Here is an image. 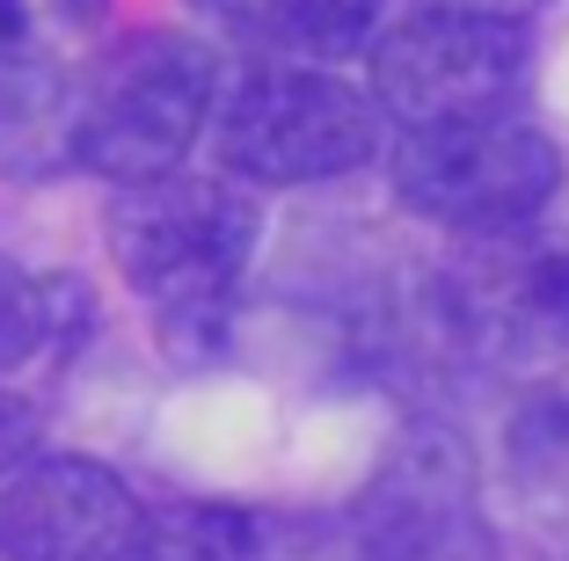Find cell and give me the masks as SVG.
<instances>
[{
    "label": "cell",
    "instance_id": "cell-4",
    "mask_svg": "<svg viewBox=\"0 0 569 561\" xmlns=\"http://www.w3.org/2000/svg\"><path fill=\"white\" fill-rule=\"evenodd\" d=\"M395 198L452 233H511L555 198L562 153L519 117H460V124H409L395 147Z\"/></svg>",
    "mask_w": 569,
    "mask_h": 561
},
{
    "label": "cell",
    "instance_id": "cell-9",
    "mask_svg": "<svg viewBox=\"0 0 569 561\" xmlns=\"http://www.w3.org/2000/svg\"><path fill=\"white\" fill-rule=\"evenodd\" d=\"M73 153V88L67 73L22 44H0V176L44 182Z\"/></svg>",
    "mask_w": 569,
    "mask_h": 561
},
{
    "label": "cell",
    "instance_id": "cell-12",
    "mask_svg": "<svg viewBox=\"0 0 569 561\" xmlns=\"http://www.w3.org/2000/svg\"><path fill=\"white\" fill-rule=\"evenodd\" d=\"M51 321H59V307H51V284L22 278L8 256H0V372L22 358H37V350L51 343Z\"/></svg>",
    "mask_w": 569,
    "mask_h": 561
},
{
    "label": "cell",
    "instance_id": "cell-6",
    "mask_svg": "<svg viewBox=\"0 0 569 561\" xmlns=\"http://www.w3.org/2000/svg\"><path fill=\"white\" fill-rule=\"evenodd\" d=\"M0 561H147V511L102 460L30 452L0 481Z\"/></svg>",
    "mask_w": 569,
    "mask_h": 561
},
{
    "label": "cell",
    "instance_id": "cell-10",
    "mask_svg": "<svg viewBox=\"0 0 569 561\" xmlns=\"http://www.w3.org/2000/svg\"><path fill=\"white\" fill-rule=\"evenodd\" d=\"M219 16L263 59H343L372 37L380 0H219Z\"/></svg>",
    "mask_w": 569,
    "mask_h": 561
},
{
    "label": "cell",
    "instance_id": "cell-1",
    "mask_svg": "<svg viewBox=\"0 0 569 561\" xmlns=\"http://www.w3.org/2000/svg\"><path fill=\"white\" fill-rule=\"evenodd\" d=\"M219 102V59L183 30H139L110 44L73 88V153L102 182L176 176Z\"/></svg>",
    "mask_w": 569,
    "mask_h": 561
},
{
    "label": "cell",
    "instance_id": "cell-8",
    "mask_svg": "<svg viewBox=\"0 0 569 561\" xmlns=\"http://www.w3.org/2000/svg\"><path fill=\"white\" fill-rule=\"evenodd\" d=\"M460 335L497 364H548L569 350V248H503L460 278Z\"/></svg>",
    "mask_w": 569,
    "mask_h": 561
},
{
    "label": "cell",
    "instance_id": "cell-7",
    "mask_svg": "<svg viewBox=\"0 0 569 561\" xmlns=\"http://www.w3.org/2000/svg\"><path fill=\"white\" fill-rule=\"evenodd\" d=\"M366 561H489L468 503V460L438 438H417L366 495Z\"/></svg>",
    "mask_w": 569,
    "mask_h": 561
},
{
    "label": "cell",
    "instance_id": "cell-3",
    "mask_svg": "<svg viewBox=\"0 0 569 561\" xmlns=\"http://www.w3.org/2000/svg\"><path fill=\"white\" fill-rule=\"evenodd\" d=\"M256 233H263L256 198L212 176L124 182V198L110 204V248L124 284L161 314H212L249 270Z\"/></svg>",
    "mask_w": 569,
    "mask_h": 561
},
{
    "label": "cell",
    "instance_id": "cell-13",
    "mask_svg": "<svg viewBox=\"0 0 569 561\" xmlns=\"http://www.w3.org/2000/svg\"><path fill=\"white\" fill-rule=\"evenodd\" d=\"M30 445H37V415H30V401L0 387V481H8L22 460H30Z\"/></svg>",
    "mask_w": 569,
    "mask_h": 561
},
{
    "label": "cell",
    "instance_id": "cell-5",
    "mask_svg": "<svg viewBox=\"0 0 569 561\" xmlns=\"http://www.w3.org/2000/svg\"><path fill=\"white\" fill-rule=\"evenodd\" d=\"M533 37L489 8H423L372 44V102L395 124L503 117L526 88Z\"/></svg>",
    "mask_w": 569,
    "mask_h": 561
},
{
    "label": "cell",
    "instance_id": "cell-11",
    "mask_svg": "<svg viewBox=\"0 0 569 561\" xmlns=\"http://www.w3.org/2000/svg\"><path fill=\"white\" fill-rule=\"evenodd\" d=\"M270 540L256 518L219 503H176L168 518H147V561H263Z\"/></svg>",
    "mask_w": 569,
    "mask_h": 561
},
{
    "label": "cell",
    "instance_id": "cell-14",
    "mask_svg": "<svg viewBox=\"0 0 569 561\" xmlns=\"http://www.w3.org/2000/svg\"><path fill=\"white\" fill-rule=\"evenodd\" d=\"M59 8H67L73 22H88V16H96V8H102V0H59Z\"/></svg>",
    "mask_w": 569,
    "mask_h": 561
},
{
    "label": "cell",
    "instance_id": "cell-2",
    "mask_svg": "<svg viewBox=\"0 0 569 561\" xmlns=\"http://www.w3.org/2000/svg\"><path fill=\"white\" fill-rule=\"evenodd\" d=\"M380 102L343 73H321L307 59H256L227 81L219 102V161L249 182H329L380 153Z\"/></svg>",
    "mask_w": 569,
    "mask_h": 561
}]
</instances>
